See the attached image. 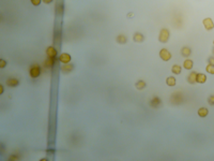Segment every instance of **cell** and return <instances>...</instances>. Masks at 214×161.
<instances>
[{
    "mask_svg": "<svg viewBox=\"0 0 214 161\" xmlns=\"http://www.w3.org/2000/svg\"><path fill=\"white\" fill-rule=\"evenodd\" d=\"M41 71H42L41 70V67L38 63H34L29 69V74H30V76L32 79H37V77H39L41 75Z\"/></svg>",
    "mask_w": 214,
    "mask_h": 161,
    "instance_id": "6da1fadb",
    "label": "cell"
},
{
    "mask_svg": "<svg viewBox=\"0 0 214 161\" xmlns=\"http://www.w3.org/2000/svg\"><path fill=\"white\" fill-rule=\"evenodd\" d=\"M169 37H170V32H169L168 29L166 28L160 29V34H158V41H160V43H166L169 40Z\"/></svg>",
    "mask_w": 214,
    "mask_h": 161,
    "instance_id": "7a4b0ae2",
    "label": "cell"
},
{
    "mask_svg": "<svg viewBox=\"0 0 214 161\" xmlns=\"http://www.w3.org/2000/svg\"><path fill=\"white\" fill-rule=\"evenodd\" d=\"M160 59L164 60V61H168V60L171 59L172 55L168 50H166V48H162L160 51Z\"/></svg>",
    "mask_w": 214,
    "mask_h": 161,
    "instance_id": "3957f363",
    "label": "cell"
},
{
    "mask_svg": "<svg viewBox=\"0 0 214 161\" xmlns=\"http://www.w3.org/2000/svg\"><path fill=\"white\" fill-rule=\"evenodd\" d=\"M202 24H203V26H205L206 30H208V31L212 30V29L214 28V22L212 20V18H210V17L205 18V20H202Z\"/></svg>",
    "mask_w": 214,
    "mask_h": 161,
    "instance_id": "277c9868",
    "label": "cell"
},
{
    "mask_svg": "<svg viewBox=\"0 0 214 161\" xmlns=\"http://www.w3.org/2000/svg\"><path fill=\"white\" fill-rule=\"evenodd\" d=\"M59 61L62 62L63 65H67V63H70L71 62V56L68 53H62L59 56Z\"/></svg>",
    "mask_w": 214,
    "mask_h": 161,
    "instance_id": "5b68a950",
    "label": "cell"
},
{
    "mask_svg": "<svg viewBox=\"0 0 214 161\" xmlns=\"http://www.w3.org/2000/svg\"><path fill=\"white\" fill-rule=\"evenodd\" d=\"M57 50L54 46H48L47 48H46V55H47V57H51V58H56L57 56Z\"/></svg>",
    "mask_w": 214,
    "mask_h": 161,
    "instance_id": "8992f818",
    "label": "cell"
},
{
    "mask_svg": "<svg viewBox=\"0 0 214 161\" xmlns=\"http://www.w3.org/2000/svg\"><path fill=\"white\" fill-rule=\"evenodd\" d=\"M133 40H134L135 43H141L145 41V37L144 34H141L140 32H136V34H134V36H133Z\"/></svg>",
    "mask_w": 214,
    "mask_h": 161,
    "instance_id": "52a82bcc",
    "label": "cell"
},
{
    "mask_svg": "<svg viewBox=\"0 0 214 161\" xmlns=\"http://www.w3.org/2000/svg\"><path fill=\"white\" fill-rule=\"evenodd\" d=\"M54 65H55V58H51V57H47V59H45V61L43 63V66L48 69L53 68Z\"/></svg>",
    "mask_w": 214,
    "mask_h": 161,
    "instance_id": "ba28073f",
    "label": "cell"
},
{
    "mask_svg": "<svg viewBox=\"0 0 214 161\" xmlns=\"http://www.w3.org/2000/svg\"><path fill=\"white\" fill-rule=\"evenodd\" d=\"M7 85H8L9 87H17L20 82H18V79H14V77H11V79H7Z\"/></svg>",
    "mask_w": 214,
    "mask_h": 161,
    "instance_id": "9c48e42d",
    "label": "cell"
},
{
    "mask_svg": "<svg viewBox=\"0 0 214 161\" xmlns=\"http://www.w3.org/2000/svg\"><path fill=\"white\" fill-rule=\"evenodd\" d=\"M160 103H162V101H160V99L158 97H154V98H152L151 101H150V105L152 107H158L160 105Z\"/></svg>",
    "mask_w": 214,
    "mask_h": 161,
    "instance_id": "30bf717a",
    "label": "cell"
},
{
    "mask_svg": "<svg viewBox=\"0 0 214 161\" xmlns=\"http://www.w3.org/2000/svg\"><path fill=\"white\" fill-rule=\"evenodd\" d=\"M193 66H194V62H193V60L189 59V58L184 60V62H183L184 69H186V70H192V69H193Z\"/></svg>",
    "mask_w": 214,
    "mask_h": 161,
    "instance_id": "8fae6325",
    "label": "cell"
},
{
    "mask_svg": "<svg viewBox=\"0 0 214 161\" xmlns=\"http://www.w3.org/2000/svg\"><path fill=\"white\" fill-rule=\"evenodd\" d=\"M196 79H197V73L196 72H192L191 74H189V76H187V82L189 83V84H196Z\"/></svg>",
    "mask_w": 214,
    "mask_h": 161,
    "instance_id": "7c38bea8",
    "label": "cell"
},
{
    "mask_svg": "<svg viewBox=\"0 0 214 161\" xmlns=\"http://www.w3.org/2000/svg\"><path fill=\"white\" fill-rule=\"evenodd\" d=\"M196 82L199 83V84H203V83L207 82V75L203 73H197V79H196Z\"/></svg>",
    "mask_w": 214,
    "mask_h": 161,
    "instance_id": "4fadbf2b",
    "label": "cell"
},
{
    "mask_svg": "<svg viewBox=\"0 0 214 161\" xmlns=\"http://www.w3.org/2000/svg\"><path fill=\"white\" fill-rule=\"evenodd\" d=\"M74 69V66L71 65V63H67V65H63L61 68V71L63 72V73H69V72H71V71Z\"/></svg>",
    "mask_w": 214,
    "mask_h": 161,
    "instance_id": "5bb4252c",
    "label": "cell"
},
{
    "mask_svg": "<svg viewBox=\"0 0 214 161\" xmlns=\"http://www.w3.org/2000/svg\"><path fill=\"white\" fill-rule=\"evenodd\" d=\"M209 114V111L207 107H200L199 110H198V116L199 117H206V116H208Z\"/></svg>",
    "mask_w": 214,
    "mask_h": 161,
    "instance_id": "9a60e30c",
    "label": "cell"
},
{
    "mask_svg": "<svg viewBox=\"0 0 214 161\" xmlns=\"http://www.w3.org/2000/svg\"><path fill=\"white\" fill-rule=\"evenodd\" d=\"M176 83H177V81H176V77L169 76V77H167V79H166V84H167V86L174 87V86H176Z\"/></svg>",
    "mask_w": 214,
    "mask_h": 161,
    "instance_id": "2e32d148",
    "label": "cell"
},
{
    "mask_svg": "<svg viewBox=\"0 0 214 161\" xmlns=\"http://www.w3.org/2000/svg\"><path fill=\"white\" fill-rule=\"evenodd\" d=\"M116 40H117V43H119V44H125L127 42V38L124 34H119Z\"/></svg>",
    "mask_w": 214,
    "mask_h": 161,
    "instance_id": "e0dca14e",
    "label": "cell"
},
{
    "mask_svg": "<svg viewBox=\"0 0 214 161\" xmlns=\"http://www.w3.org/2000/svg\"><path fill=\"white\" fill-rule=\"evenodd\" d=\"M135 87L137 88L138 90H141V89H145V88L147 87V83L145 82V81H138L137 83L135 84Z\"/></svg>",
    "mask_w": 214,
    "mask_h": 161,
    "instance_id": "ac0fdd59",
    "label": "cell"
},
{
    "mask_svg": "<svg viewBox=\"0 0 214 161\" xmlns=\"http://www.w3.org/2000/svg\"><path fill=\"white\" fill-rule=\"evenodd\" d=\"M181 54H182V56L184 57H189L192 54V50L189 47H187V46H184V47H182V50H181Z\"/></svg>",
    "mask_w": 214,
    "mask_h": 161,
    "instance_id": "d6986e66",
    "label": "cell"
},
{
    "mask_svg": "<svg viewBox=\"0 0 214 161\" xmlns=\"http://www.w3.org/2000/svg\"><path fill=\"white\" fill-rule=\"evenodd\" d=\"M171 71L174 74H180L181 71H182V68H181V66L179 65H174L171 68Z\"/></svg>",
    "mask_w": 214,
    "mask_h": 161,
    "instance_id": "ffe728a7",
    "label": "cell"
},
{
    "mask_svg": "<svg viewBox=\"0 0 214 161\" xmlns=\"http://www.w3.org/2000/svg\"><path fill=\"white\" fill-rule=\"evenodd\" d=\"M206 71L210 74H214V65H212V63H208V66L206 67Z\"/></svg>",
    "mask_w": 214,
    "mask_h": 161,
    "instance_id": "44dd1931",
    "label": "cell"
},
{
    "mask_svg": "<svg viewBox=\"0 0 214 161\" xmlns=\"http://www.w3.org/2000/svg\"><path fill=\"white\" fill-rule=\"evenodd\" d=\"M208 103L210 105H214V95H212L208 98Z\"/></svg>",
    "mask_w": 214,
    "mask_h": 161,
    "instance_id": "7402d4cb",
    "label": "cell"
},
{
    "mask_svg": "<svg viewBox=\"0 0 214 161\" xmlns=\"http://www.w3.org/2000/svg\"><path fill=\"white\" fill-rule=\"evenodd\" d=\"M41 2H42V0H31V3H32L33 6H35V7L40 6V4H41Z\"/></svg>",
    "mask_w": 214,
    "mask_h": 161,
    "instance_id": "603a6c76",
    "label": "cell"
},
{
    "mask_svg": "<svg viewBox=\"0 0 214 161\" xmlns=\"http://www.w3.org/2000/svg\"><path fill=\"white\" fill-rule=\"evenodd\" d=\"M7 66V61L4 59H0V69H3Z\"/></svg>",
    "mask_w": 214,
    "mask_h": 161,
    "instance_id": "cb8c5ba5",
    "label": "cell"
},
{
    "mask_svg": "<svg viewBox=\"0 0 214 161\" xmlns=\"http://www.w3.org/2000/svg\"><path fill=\"white\" fill-rule=\"evenodd\" d=\"M209 63L214 65V57H210V58H209Z\"/></svg>",
    "mask_w": 214,
    "mask_h": 161,
    "instance_id": "d4e9b609",
    "label": "cell"
},
{
    "mask_svg": "<svg viewBox=\"0 0 214 161\" xmlns=\"http://www.w3.org/2000/svg\"><path fill=\"white\" fill-rule=\"evenodd\" d=\"M43 2L44 3H46V4H49V3H51L54 1V0H42Z\"/></svg>",
    "mask_w": 214,
    "mask_h": 161,
    "instance_id": "484cf974",
    "label": "cell"
},
{
    "mask_svg": "<svg viewBox=\"0 0 214 161\" xmlns=\"http://www.w3.org/2000/svg\"><path fill=\"white\" fill-rule=\"evenodd\" d=\"M0 93H3V86L0 85Z\"/></svg>",
    "mask_w": 214,
    "mask_h": 161,
    "instance_id": "4316f807",
    "label": "cell"
},
{
    "mask_svg": "<svg viewBox=\"0 0 214 161\" xmlns=\"http://www.w3.org/2000/svg\"><path fill=\"white\" fill-rule=\"evenodd\" d=\"M213 44H214V41H213Z\"/></svg>",
    "mask_w": 214,
    "mask_h": 161,
    "instance_id": "83f0119b",
    "label": "cell"
}]
</instances>
